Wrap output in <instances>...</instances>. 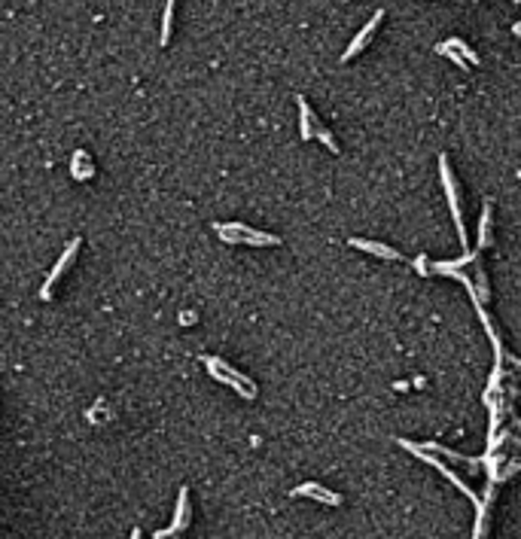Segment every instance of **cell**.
I'll return each mask as SVG.
<instances>
[{
  "instance_id": "1",
  "label": "cell",
  "mask_w": 521,
  "mask_h": 539,
  "mask_svg": "<svg viewBox=\"0 0 521 539\" xmlns=\"http://www.w3.org/2000/svg\"><path fill=\"white\" fill-rule=\"evenodd\" d=\"M217 232L220 238H226L229 244H247V247H277L281 238L277 235H265V232H254L241 223H229V226H220L217 223Z\"/></svg>"
},
{
  "instance_id": "2",
  "label": "cell",
  "mask_w": 521,
  "mask_h": 539,
  "mask_svg": "<svg viewBox=\"0 0 521 539\" xmlns=\"http://www.w3.org/2000/svg\"><path fill=\"white\" fill-rule=\"evenodd\" d=\"M207 363V369H211V375L217 378V381H223V384H232L235 390L241 393V397H247V399H254L256 397V387L247 381L241 372H235V369L229 366V363H223V360H217V357H207L205 360Z\"/></svg>"
},
{
  "instance_id": "3",
  "label": "cell",
  "mask_w": 521,
  "mask_h": 539,
  "mask_svg": "<svg viewBox=\"0 0 521 539\" xmlns=\"http://www.w3.org/2000/svg\"><path fill=\"white\" fill-rule=\"evenodd\" d=\"M439 171H442V183H445V195H448V207L455 214V223H457V235H460V244L467 247V226H464V216H460V205H457V189H455V177L448 171V158L439 156Z\"/></svg>"
},
{
  "instance_id": "4",
  "label": "cell",
  "mask_w": 521,
  "mask_h": 539,
  "mask_svg": "<svg viewBox=\"0 0 521 539\" xmlns=\"http://www.w3.org/2000/svg\"><path fill=\"white\" fill-rule=\"evenodd\" d=\"M77 250H80V238H73L71 244H67V250H64V253H61V259H58V263H55V268H52V272H49L46 283H43V290H40V299H49V293H52L55 281H58V277L64 274V268L71 265V259L77 256Z\"/></svg>"
},
{
  "instance_id": "5",
  "label": "cell",
  "mask_w": 521,
  "mask_h": 539,
  "mask_svg": "<svg viewBox=\"0 0 521 539\" xmlns=\"http://www.w3.org/2000/svg\"><path fill=\"white\" fill-rule=\"evenodd\" d=\"M381 19H384V13H375L372 19H369V24H366V28L360 31L354 40H351L348 52H342V61H351V58H354V55H360V52H363V46L369 43V40H372V34H375V28H378V24H381Z\"/></svg>"
},
{
  "instance_id": "6",
  "label": "cell",
  "mask_w": 521,
  "mask_h": 539,
  "mask_svg": "<svg viewBox=\"0 0 521 539\" xmlns=\"http://www.w3.org/2000/svg\"><path fill=\"white\" fill-rule=\"evenodd\" d=\"M293 494H296V496H314V500H323L326 506H339V503H342V496H339V494L326 491V487H323V485H317V482H305V485H299Z\"/></svg>"
},
{
  "instance_id": "7",
  "label": "cell",
  "mask_w": 521,
  "mask_h": 539,
  "mask_svg": "<svg viewBox=\"0 0 521 539\" xmlns=\"http://www.w3.org/2000/svg\"><path fill=\"white\" fill-rule=\"evenodd\" d=\"M186 512H189V494H186V491H180V500H177V515H174V524L168 527V530H159L156 539H171L174 533H177V530L186 527V521H189Z\"/></svg>"
},
{
  "instance_id": "8",
  "label": "cell",
  "mask_w": 521,
  "mask_h": 539,
  "mask_svg": "<svg viewBox=\"0 0 521 539\" xmlns=\"http://www.w3.org/2000/svg\"><path fill=\"white\" fill-rule=\"evenodd\" d=\"M351 247L363 250V253H375V256H381V259H402V256H399V250L388 247V244H378V241H363V238H351Z\"/></svg>"
},
{
  "instance_id": "9",
  "label": "cell",
  "mask_w": 521,
  "mask_h": 539,
  "mask_svg": "<svg viewBox=\"0 0 521 539\" xmlns=\"http://www.w3.org/2000/svg\"><path fill=\"white\" fill-rule=\"evenodd\" d=\"M421 448H427V451H439L442 457H448V460H455V463H464L469 473H476V469H478V460H473V457H460V454L448 451V448H439V442H424Z\"/></svg>"
},
{
  "instance_id": "10",
  "label": "cell",
  "mask_w": 521,
  "mask_h": 539,
  "mask_svg": "<svg viewBox=\"0 0 521 539\" xmlns=\"http://www.w3.org/2000/svg\"><path fill=\"white\" fill-rule=\"evenodd\" d=\"M299 116H302V138L311 140V138H314V125H317V119L311 116L308 101H305V98H299Z\"/></svg>"
},
{
  "instance_id": "11",
  "label": "cell",
  "mask_w": 521,
  "mask_h": 539,
  "mask_svg": "<svg viewBox=\"0 0 521 539\" xmlns=\"http://www.w3.org/2000/svg\"><path fill=\"white\" fill-rule=\"evenodd\" d=\"M171 19H174V0H168L165 6V22H162V46L171 40Z\"/></svg>"
},
{
  "instance_id": "12",
  "label": "cell",
  "mask_w": 521,
  "mask_h": 539,
  "mask_svg": "<svg viewBox=\"0 0 521 539\" xmlns=\"http://www.w3.org/2000/svg\"><path fill=\"white\" fill-rule=\"evenodd\" d=\"M73 168H77V177H80V180H86V177H91V165H89L86 153H77V158H73Z\"/></svg>"
},
{
  "instance_id": "13",
  "label": "cell",
  "mask_w": 521,
  "mask_h": 539,
  "mask_svg": "<svg viewBox=\"0 0 521 539\" xmlns=\"http://www.w3.org/2000/svg\"><path fill=\"white\" fill-rule=\"evenodd\" d=\"M448 46H451V49H460V52H464V55H467V61H469V64H478V55H476V52H473V49H469V46L464 43V40H457V37H451V40H448Z\"/></svg>"
},
{
  "instance_id": "14",
  "label": "cell",
  "mask_w": 521,
  "mask_h": 539,
  "mask_svg": "<svg viewBox=\"0 0 521 539\" xmlns=\"http://www.w3.org/2000/svg\"><path fill=\"white\" fill-rule=\"evenodd\" d=\"M512 34H518V37H521V22L515 24V28H512Z\"/></svg>"
}]
</instances>
